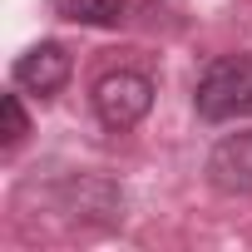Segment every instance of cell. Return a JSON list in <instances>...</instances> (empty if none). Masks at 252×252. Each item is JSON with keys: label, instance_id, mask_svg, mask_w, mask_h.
I'll list each match as a JSON object with an SVG mask.
<instances>
[{"label": "cell", "instance_id": "6da1fadb", "mask_svg": "<svg viewBox=\"0 0 252 252\" xmlns=\"http://www.w3.org/2000/svg\"><path fill=\"white\" fill-rule=\"evenodd\" d=\"M193 109L203 124L252 119V55H218L193 84Z\"/></svg>", "mask_w": 252, "mask_h": 252}, {"label": "cell", "instance_id": "7a4b0ae2", "mask_svg": "<svg viewBox=\"0 0 252 252\" xmlns=\"http://www.w3.org/2000/svg\"><path fill=\"white\" fill-rule=\"evenodd\" d=\"M94 114L104 129L124 134V129H134V124L154 109V79L139 74V69H109L99 84H94Z\"/></svg>", "mask_w": 252, "mask_h": 252}, {"label": "cell", "instance_id": "5b68a950", "mask_svg": "<svg viewBox=\"0 0 252 252\" xmlns=\"http://www.w3.org/2000/svg\"><path fill=\"white\" fill-rule=\"evenodd\" d=\"M50 10L60 20H74V25H119L124 15H129V0H50Z\"/></svg>", "mask_w": 252, "mask_h": 252}, {"label": "cell", "instance_id": "8992f818", "mask_svg": "<svg viewBox=\"0 0 252 252\" xmlns=\"http://www.w3.org/2000/svg\"><path fill=\"white\" fill-rule=\"evenodd\" d=\"M0 109H5V139H0V144L15 149V144L30 134V119H25V109H20V94H5V99H0Z\"/></svg>", "mask_w": 252, "mask_h": 252}, {"label": "cell", "instance_id": "277c9868", "mask_svg": "<svg viewBox=\"0 0 252 252\" xmlns=\"http://www.w3.org/2000/svg\"><path fill=\"white\" fill-rule=\"evenodd\" d=\"M208 183L218 193H232V198L252 193V129L227 134V139L213 144V154H208Z\"/></svg>", "mask_w": 252, "mask_h": 252}, {"label": "cell", "instance_id": "3957f363", "mask_svg": "<svg viewBox=\"0 0 252 252\" xmlns=\"http://www.w3.org/2000/svg\"><path fill=\"white\" fill-rule=\"evenodd\" d=\"M69 69H74L69 50H64V45H55V40H40V45H30V50L15 60V69H10V74H15V84H20V89H30V94L50 99V94H60V89H64Z\"/></svg>", "mask_w": 252, "mask_h": 252}]
</instances>
